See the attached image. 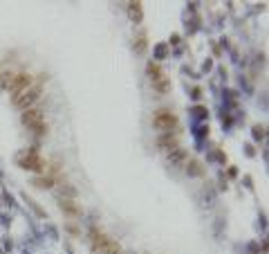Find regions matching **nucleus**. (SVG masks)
<instances>
[{
    "instance_id": "f257e3e1",
    "label": "nucleus",
    "mask_w": 269,
    "mask_h": 254,
    "mask_svg": "<svg viewBox=\"0 0 269 254\" xmlns=\"http://www.w3.org/2000/svg\"><path fill=\"white\" fill-rule=\"evenodd\" d=\"M38 97H41V86H34V88H30V90H25V93L16 95V97H14V104L18 106V108H23V111H30V108H34Z\"/></svg>"
},
{
    "instance_id": "f03ea898",
    "label": "nucleus",
    "mask_w": 269,
    "mask_h": 254,
    "mask_svg": "<svg viewBox=\"0 0 269 254\" xmlns=\"http://www.w3.org/2000/svg\"><path fill=\"white\" fill-rule=\"evenodd\" d=\"M148 75H150V81H153V88L157 90V93H168V88H171V83H168V79L164 77V72H162V68H159L157 63H148Z\"/></svg>"
},
{
    "instance_id": "7ed1b4c3",
    "label": "nucleus",
    "mask_w": 269,
    "mask_h": 254,
    "mask_svg": "<svg viewBox=\"0 0 269 254\" xmlns=\"http://www.w3.org/2000/svg\"><path fill=\"white\" fill-rule=\"evenodd\" d=\"M7 88L14 93V97H16V95H20V93H25V90H30V88H31V75H27V72L12 75V79H9Z\"/></svg>"
},
{
    "instance_id": "20e7f679",
    "label": "nucleus",
    "mask_w": 269,
    "mask_h": 254,
    "mask_svg": "<svg viewBox=\"0 0 269 254\" xmlns=\"http://www.w3.org/2000/svg\"><path fill=\"white\" fill-rule=\"evenodd\" d=\"M18 167L25 169V171H36V174H43V171H45V160L41 158V155H36L34 151H31L30 155L20 158V160H18Z\"/></svg>"
},
{
    "instance_id": "39448f33",
    "label": "nucleus",
    "mask_w": 269,
    "mask_h": 254,
    "mask_svg": "<svg viewBox=\"0 0 269 254\" xmlns=\"http://www.w3.org/2000/svg\"><path fill=\"white\" fill-rule=\"evenodd\" d=\"M153 124L157 126V128H162V130H171L173 126L178 124V117H175L171 111H157V115H155V119H153Z\"/></svg>"
},
{
    "instance_id": "423d86ee",
    "label": "nucleus",
    "mask_w": 269,
    "mask_h": 254,
    "mask_svg": "<svg viewBox=\"0 0 269 254\" xmlns=\"http://www.w3.org/2000/svg\"><path fill=\"white\" fill-rule=\"evenodd\" d=\"M23 124L30 126V128H36V126L45 124L43 111H41V108H30V111H25L23 112Z\"/></svg>"
},
{
    "instance_id": "0eeeda50",
    "label": "nucleus",
    "mask_w": 269,
    "mask_h": 254,
    "mask_svg": "<svg viewBox=\"0 0 269 254\" xmlns=\"http://www.w3.org/2000/svg\"><path fill=\"white\" fill-rule=\"evenodd\" d=\"M168 162L171 164H175V167H186L189 164V155H186V151L184 149H173V151H168Z\"/></svg>"
},
{
    "instance_id": "6e6552de",
    "label": "nucleus",
    "mask_w": 269,
    "mask_h": 254,
    "mask_svg": "<svg viewBox=\"0 0 269 254\" xmlns=\"http://www.w3.org/2000/svg\"><path fill=\"white\" fill-rule=\"evenodd\" d=\"M90 241H92V248L101 252L104 245L108 243V236H105L104 232H99V229H90Z\"/></svg>"
},
{
    "instance_id": "1a4fd4ad",
    "label": "nucleus",
    "mask_w": 269,
    "mask_h": 254,
    "mask_svg": "<svg viewBox=\"0 0 269 254\" xmlns=\"http://www.w3.org/2000/svg\"><path fill=\"white\" fill-rule=\"evenodd\" d=\"M128 16L133 18V23H141V18H144L141 2H128Z\"/></svg>"
},
{
    "instance_id": "9d476101",
    "label": "nucleus",
    "mask_w": 269,
    "mask_h": 254,
    "mask_svg": "<svg viewBox=\"0 0 269 254\" xmlns=\"http://www.w3.org/2000/svg\"><path fill=\"white\" fill-rule=\"evenodd\" d=\"M61 209H63V211H67L70 216H79V214H81L79 207H76V205H74L72 200H65V198L61 200Z\"/></svg>"
},
{
    "instance_id": "9b49d317",
    "label": "nucleus",
    "mask_w": 269,
    "mask_h": 254,
    "mask_svg": "<svg viewBox=\"0 0 269 254\" xmlns=\"http://www.w3.org/2000/svg\"><path fill=\"white\" fill-rule=\"evenodd\" d=\"M104 254H121V248H119V243L112 241V238H108V243L104 245V250H101Z\"/></svg>"
},
{
    "instance_id": "f8f14e48",
    "label": "nucleus",
    "mask_w": 269,
    "mask_h": 254,
    "mask_svg": "<svg viewBox=\"0 0 269 254\" xmlns=\"http://www.w3.org/2000/svg\"><path fill=\"white\" fill-rule=\"evenodd\" d=\"M159 146H164L166 151H173V149H178V142H175V137L164 135L162 140H159Z\"/></svg>"
},
{
    "instance_id": "ddd939ff",
    "label": "nucleus",
    "mask_w": 269,
    "mask_h": 254,
    "mask_svg": "<svg viewBox=\"0 0 269 254\" xmlns=\"http://www.w3.org/2000/svg\"><path fill=\"white\" fill-rule=\"evenodd\" d=\"M134 50H137V52H146V36H144V34L134 38Z\"/></svg>"
},
{
    "instance_id": "4468645a",
    "label": "nucleus",
    "mask_w": 269,
    "mask_h": 254,
    "mask_svg": "<svg viewBox=\"0 0 269 254\" xmlns=\"http://www.w3.org/2000/svg\"><path fill=\"white\" fill-rule=\"evenodd\" d=\"M186 171H189L191 175H200V174H202V169H200V164H197L195 160L191 162V164H189V169H186Z\"/></svg>"
},
{
    "instance_id": "2eb2a0df",
    "label": "nucleus",
    "mask_w": 269,
    "mask_h": 254,
    "mask_svg": "<svg viewBox=\"0 0 269 254\" xmlns=\"http://www.w3.org/2000/svg\"><path fill=\"white\" fill-rule=\"evenodd\" d=\"M34 185L45 187V189H47V187H52V178H38V180H34Z\"/></svg>"
},
{
    "instance_id": "dca6fc26",
    "label": "nucleus",
    "mask_w": 269,
    "mask_h": 254,
    "mask_svg": "<svg viewBox=\"0 0 269 254\" xmlns=\"http://www.w3.org/2000/svg\"><path fill=\"white\" fill-rule=\"evenodd\" d=\"M0 77H2V72H0Z\"/></svg>"
}]
</instances>
